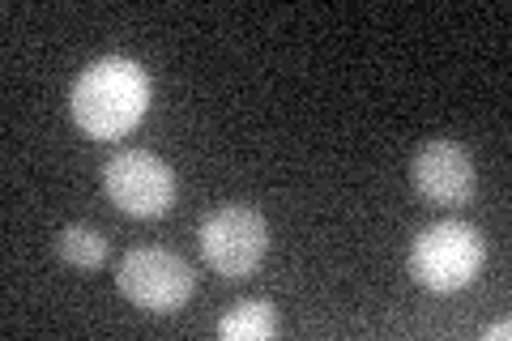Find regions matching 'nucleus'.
Wrapping results in <instances>:
<instances>
[{"instance_id":"7ed1b4c3","label":"nucleus","mask_w":512,"mask_h":341,"mask_svg":"<svg viewBox=\"0 0 512 341\" xmlns=\"http://www.w3.org/2000/svg\"><path fill=\"white\" fill-rule=\"evenodd\" d=\"M197 243H201L205 265L222 273V278L239 282L248 273H256V265L265 261L269 226L252 205H218L214 214L201 218Z\"/></svg>"},{"instance_id":"f257e3e1","label":"nucleus","mask_w":512,"mask_h":341,"mask_svg":"<svg viewBox=\"0 0 512 341\" xmlns=\"http://www.w3.org/2000/svg\"><path fill=\"white\" fill-rule=\"evenodd\" d=\"M154 81L128 56L94 60L90 69L73 81V120L94 141H116L128 128H137L141 116L150 111Z\"/></svg>"},{"instance_id":"423d86ee","label":"nucleus","mask_w":512,"mask_h":341,"mask_svg":"<svg viewBox=\"0 0 512 341\" xmlns=\"http://www.w3.org/2000/svg\"><path fill=\"white\" fill-rule=\"evenodd\" d=\"M410 180L431 205H466L478 188V171L461 141H427L410 162Z\"/></svg>"},{"instance_id":"1a4fd4ad","label":"nucleus","mask_w":512,"mask_h":341,"mask_svg":"<svg viewBox=\"0 0 512 341\" xmlns=\"http://www.w3.org/2000/svg\"><path fill=\"white\" fill-rule=\"evenodd\" d=\"M508 333H512V324H508V320H495V324H491V329H487L483 337H487V341H495V337H500V341H504Z\"/></svg>"},{"instance_id":"20e7f679","label":"nucleus","mask_w":512,"mask_h":341,"mask_svg":"<svg viewBox=\"0 0 512 341\" xmlns=\"http://www.w3.org/2000/svg\"><path fill=\"white\" fill-rule=\"evenodd\" d=\"M116 286L128 303L141 307V312L171 316L192 299L197 278H192L184 256H175L167 248H133V252H124Z\"/></svg>"},{"instance_id":"39448f33","label":"nucleus","mask_w":512,"mask_h":341,"mask_svg":"<svg viewBox=\"0 0 512 341\" xmlns=\"http://www.w3.org/2000/svg\"><path fill=\"white\" fill-rule=\"evenodd\" d=\"M103 188L128 218H163L175 201V175L154 150H120L103 167Z\"/></svg>"},{"instance_id":"f03ea898","label":"nucleus","mask_w":512,"mask_h":341,"mask_svg":"<svg viewBox=\"0 0 512 341\" xmlns=\"http://www.w3.org/2000/svg\"><path fill=\"white\" fill-rule=\"evenodd\" d=\"M487 261V243L478 235V226L461 218H444L436 226L419 231L410 248V273L414 282L431 295H457L466 290Z\"/></svg>"},{"instance_id":"0eeeda50","label":"nucleus","mask_w":512,"mask_h":341,"mask_svg":"<svg viewBox=\"0 0 512 341\" xmlns=\"http://www.w3.org/2000/svg\"><path fill=\"white\" fill-rule=\"evenodd\" d=\"M274 333H278V316H274V303H265V299L235 303L231 312L218 320L222 341H269Z\"/></svg>"},{"instance_id":"6e6552de","label":"nucleus","mask_w":512,"mask_h":341,"mask_svg":"<svg viewBox=\"0 0 512 341\" xmlns=\"http://www.w3.org/2000/svg\"><path fill=\"white\" fill-rule=\"evenodd\" d=\"M56 252H60V261H69L73 269H99L107 261V239L94 231V226L73 222L56 235Z\"/></svg>"}]
</instances>
